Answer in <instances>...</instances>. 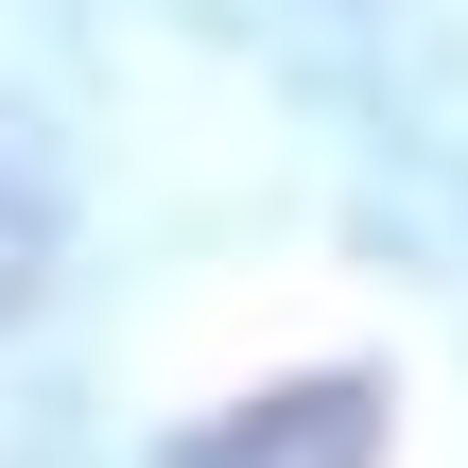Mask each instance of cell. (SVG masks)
I'll list each match as a JSON object with an SVG mask.
<instances>
[{"label": "cell", "instance_id": "obj_1", "mask_svg": "<svg viewBox=\"0 0 468 468\" xmlns=\"http://www.w3.org/2000/svg\"><path fill=\"white\" fill-rule=\"evenodd\" d=\"M365 434H382V399H365V382H295V399L208 417L174 468H365Z\"/></svg>", "mask_w": 468, "mask_h": 468}]
</instances>
